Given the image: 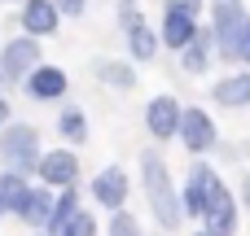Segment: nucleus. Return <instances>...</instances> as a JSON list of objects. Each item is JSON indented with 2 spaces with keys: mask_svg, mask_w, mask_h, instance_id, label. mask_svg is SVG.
<instances>
[{
  "mask_svg": "<svg viewBox=\"0 0 250 236\" xmlns=\"http://www.w3.org/2000/svg\"><path fill=\"white\" fill-rule=\"evenodd\" d=\"M141 180H145V201H149L154 219H158L167 232H176V228H180V197H176V188H171L167 162H163L158 153H141Z\"/></svg>",
  "mask_w": 250,
  "mask_h": 236,
  "instance_id": "1",
  "label": "nucleus"
},
{
  "mask_svg": "<svg viewBox=\"0 0 250 236\" xmlns=\"http://www.w3.org/2000/svg\"><path fill=\"white\" fill-rule=\"evenodd\" d=\"M0 162H4L9 175L35 171V166H40V136H35V127L9 123V127L0 131Z\"/></svg>",
  "mask_w": 250,
  "mask_h": 236,
  "instance_id": "2",
  "label": "nucleus"
},
{
  "mask_svg": "<svg viewBox=\"0 0 250 236\" xmlns=\"http://www.w3.org/2000/svg\"><path fill=\"white\" fill-rule=\"evenodd\" d=\"M202 219H207V236H233V232H237V206H233L229 188H224L215 175H211V184H207Z\"/></svg>",
  "mask_w": 250,
  "mask_h": 236,
  "instance_id": "3",
  "label": "nucleus"
},
{
  "mask_svg": "<svg viewBox=\"0 0 250 236\" xmlns=\"http://www.w3.org/2000/svg\"><path fill=\"white\" fill-rule=\"evenodd\" d=\"M246 18H242V4L237 0H215V39H220V53L224 57H237V35H242Z\"/></svg>",
  "mask_w": 250,
  "mask_h": 236,
  "instance_id": "4",
  "label": "nucleus"
},
{
  "mask_svg": "<svg viewBox=\"0 0 250 236\" xmlns=\"http://www.w3.org/2000/svg\"><path fill=\"white\" fill-rule=\"evenodd\" d=\"M35 61H40L35 39H9L4 53H0V74H4V79H26V74L35 70Z\"/></svg>",
  "mask_w": 250,
  "mask_h": 236,
  "instance_id": "5",
  "label": "nucleus"
},
{
  "mask_svg": "<svg viewBox=\"0 0 250 236\" xmlns=\"http://www.w3.org/2000/svg\"><path fill=\"white\" fill-rule=\"evenodd\" d=\"M202 9V0H167V44L185 48L193 39V13Z\"/></svg>",
  "mask_w": 250,
  "mask_h": 236,
  "instance_id": "6",
  "label": "nucleus"
},
{
  "mask_svg": "<svg viewBox=\"0 0 250 236\" xmlns=\"http://www.w3.org/2000/svg\"><path fill=\"white\" fill-rule=\"evenodd\" d=\"M180 136H185V149H193V153L215 145V127H211V118L202 109H185L180 114Z\"/></svg>",
  "mask_w": 250,
  "mask_h": 236,
  "instance_id": "7",
  "label": "nucleus"
},
{
  "mask_svg": "<svg viewBox=\"0 0 250 236\" xmlns=\"http://www.w3.org/2000/svg\"><path fill=\"white\" fill-rule=\"evenodd\" d=\"M92 197H97L105 210H123V201H127V175H123L119 166L101 171V175L92 180Z\"/></svg>",
  "mask_w": 250,
  "mask_h": 236,
  "instance_id": "8",
  "label": "nucleus"
},
{
  "mask_svg": "<svg viewBox=\"0 0 250 236\" xmlns=\"http://www.w3.org/2000/svg\"><path fill=\"white\" fill-rule=\"evenodd\" d=\"M145 123H149L154 136H176V131H180V105H176L171 96H158V101H149Z\"/></svg>",
  "mask_w": 250,
  "mask_h": 236,
  "instance_id": "9",
  "label": "nucleus"
},
{
  "mask_svg": "<svg viewBox=\"0 0 250 236\" xmlns=\"http://www.w3.org/2000/svg\"><path fill=\"white\" fill-rule=\"evenodd\" d=\"M35 171H40L44 184H75V175H79V158H75V153H44Z\"/></svg>",
  "mask_w": 250,
  "mask_h": 236,
  "instance_id": "10",
  "label": "nucleus"
},
{
  "mask_svg": "<svg viewBox=\"0 0 250 236\" xmlns=\"http://www.w3.org/2000/svg\"><path fill=\"white\" fill-rule=\"evenodd\" d=\"M26 92H31L35 101H53V96L66 92V74H62L57 66H40V70L26 74Z\"/></svg>",
  "mask_w": 250,
  "mask_h": 236,
  "instance_id": "11",
  "label": "nucleus"
},
{
  "mask_svg": "<svg viewBox=\"0 0 250 236\" xmlns=\"http://www.w3.org/2000/svg\"><path fill=\"white\" fill-rule=\"evenodd\" d=\"M211 166H193L189 171V184H185V215H193V219H202V206H207V184H211Z\"/></svg>",
  "mask_w": 250,
  "mask_h": 236,
  "instance_id": "12",
  "label": "nucleus"
},
{
  "mask_svg": "<svg viewBox=\"0 0 250 236\" xmlns=\"http://www.w3.org/2000/svg\"><path fill=\"white\" fill-rule=\"evenodd\" d=\"M48 215H53V193L48 188H26V201L18 206V219L31 223V228H44Z\"/></svg>",
  "mask_w": 250,
  "mask_h": 236,
  "instance_id": "13",
  "label": "nucleus"
},
{
  "mask_svg": "<svg viewBox=\"0 0 250 236\" xmlns=\"http://www.w3.org/2000/svg\"><path fill=\"white\" fill-rule=\"evenodd\" d=\"M22 26H26V35H48V31L57 26V9H53V0H26V9H22Z\"/></svg>",
  "mask_w": 250,
  "mask_h": 236,
  "instance_id": "14",
  "label": "nucleus"
},
{
  "mask_svg": "<svg viewBox=\"0 0 250 236\" xmlns=\"http://www.w3.org/2000/svg\"><path fill=\"white\" fill-rule=\"evenodd\" d=\"M22 201H26V180L0 171V215H18Z\"/></svg>",
  "mask_w": 250,
  "mask_h": 236,
  "instance_id": "15",
  "label": "nucleus"
},
{
  "mask_svg": "<svg viewBox=\"0 0 250 236\" xmlns=\"http://www.w3.org/2000/svg\"><path fill=\"white\" fill-rule=\"evenodd\" d=\"M180 61H185V70H207V61H211V35H202V31H193V39L180 48Z\"/></svg>",
  "mask_w": 250,
  "mask_h": 236,
  "instance_id": "16",
  "label": "nucleus"
},
{
  "mask_svg": "<svg viewBox=\"0 0 250 236\" xmlns=\"http://www.w3.org/2000/svg\"><path fill=\"white\" fill-rule=\"evenodd\" d=\"M215 101L220 105H250V74H233V79L215 83Z\"/></svg>",
  "mask_w": 250,
  "mask_h": 236,
  "instance_id": "17",
  "label": "nucleus"
},
{
  "mask_svg": "<svg viewBox=\"0 0 250 236\" xmlns=\"http://www.w3.org/2000/svg\"><path fill=\"white\" fill-rule=\"evenodd\" d=\"M75 210H79V193L70 188L66 197H57V201H53V215H48V223H44V232H48V236H57L62 228H66V219H70Z\"/></svg>",
  "mask_w": 250,
  "mask_h": 236,
  "instance_id": "18",
  "label": "nucleus"
},
{
  "mask_svg": "<svg viewBox=\"0 0 250 236\" xmlns=\"http://www.w3.org/2000/svg\"><path fill=\"white\" fill-rule=\"evenodd\" d=\"M127 39H132V57H136V61H149V57L158 53V39H154V31H149V26L127 31Z\"/></svg>",
  "mask_w": 250,
  "mask_h": 236,
  "instance_id": "19",
  "label": "nucleus"
},
{
  "mask_svg": "<svg viewBox=\"0 0 250 236\" xmlns=\"http://www.w3.org/2000/svg\"><path fill=\"white\" fill-rule=\"evenodd\" d=\"M57 236H97V219L88 215V210H75L70 219H66V228Z\"/></svg>",
  "mask_w": 250,
  "mask_h": 236,
  "instance_id": "20",
  "label": "nucleus"
},
{
  "mask_svg": "<svg viewBox=\"0 0 250 236\" xmlns=\"http://www.w3.org/2000/svg\"><path fill=\"white\" fill-rule=\"evenodd\" d=\"M101 79H105L110 88H132V83H136V79H132V70H127V66H119V61H105V66H101Z\"/></svg>",
  "mask_w": 250,
  "mask_h": 236,
  "instance_id": "21",
  "label": "nucleus"
},
{
  "mask_svg": "<svg viewBox=\"0 0 250 236\" xmlns=\"http://www.w3.org/2000/svg\"><path fill=\"white\" fill-rule=\"evenodd\" d=\"M110 236H145V232H141V223H136L127 210H114V219H110Z\"/></svg>",
  "mask_w": 250,
  "mask_h": 236,
  "instance_id": "22",
  "label": "nucleus"
},
{
  "mask_svg": "<svg viewBox=\"0 0 250 236\" xmlns=\"http://www.w3.org/2000/svg\"><path fill=\"white\" fill-rule=\"evenodd\" d=\"M57 127H62V131H66L70 140H83V136H88V123H83V114H79V109H66Z\"/></svg>",
  "mask_w": 250,
  "mask_h": 236,
  "instance_id": "23",
  "label": "nucleus"
},
{
  "mask_svg": "<svg viewBox=\"0 0 250 236\" xmlns=\"http://www.w3.org/2000/svg\"><path fill=\"white\" fill-rule=\"evenodd\" d=\"M119 22H123L127 31H136V26H141V13H136V4H132V0H119Z\"/></svg>",
  "mask_w": 250,
  "mask_h": 236,
  "instance_id": "24",
  "label": "nucleus"
},
{
  "mask_svg": "<svg viewBox=\"0 0 250 236\" xmlns=\"http://www.w3.org/2000/svg\"><path fill=\"white\" fill-rule=\"evenodd\" d=\"M237 57L250 61V18H246V26H242V35H237Z\"/></svg>",
  "mask_w": 250,
  "mask_h": 236,
  "instance_id": "25",
  "label": "nucleus"
},
{
  "mask_svg": "<svg viewBox=\"0 0 250 236\" xmlns=\"http://www.w3.org/2000/svg\"><path fill=\"white\" fill-rule=\"evenodd\" d=\"M53 9L70 13V18H79V13H83V0H53Z\"/></svg>",
  "mask_w": 250,
  "mask_h": 236,
  "instance_id": "26",
  "label": "nucleus"
},
{
  "mask_svg": "<svg viewBox=\"0 0 250 236\" xmlns=\"http://www.w3.org/2000/svg\"><path fill=\"white\" fill-rule=\"evenodd\" d=\"M242 188H246V210H250V175H246V184H242Z\"/></svg>",
  "mask_w": 250,
  "mask_h": 236,
  "instance_id": "27",
  "label": "nucleus"
},
{
  "mask_svg": "<svg viewBox=\"0 0 250 236\" xmlns=\"http://www.w3.org/2000/svg\"><path fill=\"white\" fill-rule=\"evenodd\" d=\"M4 118H9V105H4V101H0V123H4Z\"/></svg>",
  "mask_w": 250,
  "mask_h": 236,
  "instance_id": "28",
  "label": "nucleus"
},
{
  "mask_svg": "<svg viewBox=\"0 0 250 236\" xmlns=\"http://www.w3.org/2000/svg\"><path fill=\"white\" fill-rule=\"evenodd\" d=\"M198 236H207V232H198Z\"/></svg>",
  "mask_w": 250,
  "mask_h": 236,
  "instance_id": "29",
  "label": "nucleus"
},
{
  "mask_svg": "<svg viewBox=\"0 0 250 236\" xmlns=\"http://www.w3.org/2000/svg\"><path fill=\"white\" fill-rule=\"evenodd\" d=\"M44 236H48V232H44Z\"/></svg>",
  "mask_w": 250,
  "mask_h": 236,
  "instance_id": "30",
  "label": "nucleus"
}]
</instances>
